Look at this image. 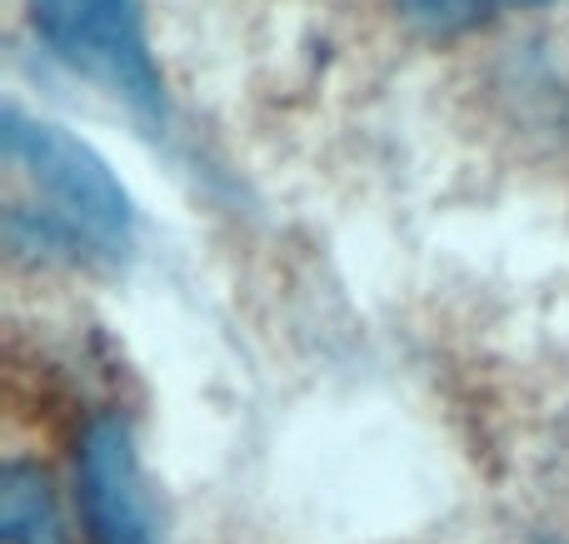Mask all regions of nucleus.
<instances>
[{
	"label": "nucleus",
	"mask_w": 569,
	"mask_h": 544,
	"mask_svg": "<svg viewBox=\"0 0 569 544\" xmlns=\"http://www.w3.org/2000/svg\"><path fill=\"white\" fill-rule=\"evenodd\" d=\"M6 165L26 195L10 205V240L70 255H120L130 240V195L106 160L50 120H30L16 105L0 125Z\"/></svg>",
	"instance_id": "1"
},
{
	"label": "nucleus",
	"mask_w": 569,
	"mask_h": 544,
	"mask_svg": "<svg viewBox=\"0 0 569 544\" xmlns=\"http://www.w3.org/2000/svg\"><path fill=\"white\" fill-rule=\"evenodd\" d=\"M36 30L70 70L120 95L136 115L166 120V85L140 0H36Z\"/></svg>",
	"instance_id": "2"
},
{
	"label": "nucleus",
	"mask_w": 569,
	"mask_h": 544,
	"mask_svg": "<svg viewBox=\"0 0 569 544\" xmlns=\"http://www.w3.org/2000/svg\"><path fill=\"white\" fill-rule=\"evenodd\" d=\"M80 500L96 544H160L156 510L136 465V445L120 420H96L80 445Z\"/></svg>",
	"instance_id": "3"
},
{
	"label": "nucleus",
	"mask_w": 569,
	"mask_h": 544,
	"mask_svg": "<svg viewBox=\"0 0 569 544\" xmlns=\"http://www.w3.org/2000/svg\"><path fill=\"white\" fill-rule=\"evenodd\" d=\"M0 535L6 544H66L46 475L26 465H10L0 475Z\"/></svg>",
	"instance_id": "4"
},
{
	"label": "nucleus",
	"mask_w": 569,
	"mask_h": 544,
	"mask_svg": "<svg viewBox=\"0 0 569 544\" xmlns=\"http://www.w3.org/2000/svg\"><path fill=\"white\" fill-rule=\"evenodd\" d=\"M415 16L435 20V26H470L495 10H520V6H545V0H405Z\"/></svg>",
	"instance_id": "5"
}]
</instances>
